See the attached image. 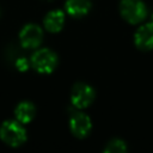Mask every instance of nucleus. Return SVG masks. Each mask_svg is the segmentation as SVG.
I'll list each match as a JSON object with an SVG mask.
<instances>
[{
  "mask_svg": "<svg viewBox=\"0 0 153 153\" xmlns=\"http://www.w3.org/2000/svg\"><path fill=\"white\" fill-rule=\"evenodd\" d=\"M26 129L19 121H5L0 127V139L12 147H18L26 141Z\"/></svg>",
  "mask_w": 153,
  "mask_h": 153,
  "instance_id": "1",
  "label": "nucleus"
},
{
  "mask_svg": "<svg viewBox=\"0 0 153 153\" xmlns=\"http://www.w3.org/2000/svg\"><path fill=\"white\" fill-rule=\"evenodd\" d=\"M120 12L129 24H139L147 17V8L141 0H122Z\"/></svg>",
  "mask_w": 153,
  "mask_h": 153,
  "instance_id": "2",
  "label": "nucleus"
},
{
  "mask_svg": "<svg viewBox=\"0 0 153 153\" xmlns=\"http://www.w3.org/2000/svg\"><path fill=\"white\" fill-rule=\"evenodd\" d=\"M57 55L48 49V48H43L39 49L37 51L33 53V55L31 56V65L32 67L42 74H49L51 73L56 66H57Z\"/></svg>",
  "mask_w": 153,
  "mask_h": 153,
  "instance_id": "3",
  "label": "nucleus"
},
{
  "mask_svg": "<svg viewBox=\"0 0 153 153\" xmlns=\"http://www.w3.org/2000/svg\"><path fill=\"white\" fill-rule=\"evenodd\" d=\"M96 92L92 86L85 82H76L72 88L71 102L76 109H85L93 102Z\"/></svg>",
  "mask_w": 153,
  "mask_h": 153,
  "instance_id": "4",
  "label": "nucleus"
},
{
  "mask_svg": "<svg viewBox=\"0 0 153 153\" xmlns=\"http://www.w3.org/2000/svg\"><path fill=\"white\" fill-rule=\"evenodd\" d=\"M69 129L74 136L80 139L85 137L92 129L91 118L81 111H75L69 117Z\"/></svg>",
  "mask_w": 153,
  "mask_h": 153,
  "instance_id": "5",
  "label": "nucleus"
},
{
  "mask_svg": "<svg viewBox=\"0 0 153 153\" xmlns=\"http://www.w3.org/2000/svg\"><path fill=\"white\" fill-rule=\"evenodd\" d=\"M19 39L22 47L26 49H35L42 43L43 31L36 24H27L22 29L19 33Z\"/></svg>",
  "mask_w": 153,
  "mask_h": 153,
  "instance_id": "6",
  "label": "nucleus"
},
{
  "mask_svg": "<svg viewBox=\"0 0 153 153\" xmlns=\"http://www.w3.org/2000/svg\"><path fill=\"white\" fill-rule=\"evenodd\" d=\"M134 43L141 50H151L153 49V22L141 25L135 35Z\"/></svg>",
  "mask_w": 153,
  "mask_h": 153,
  "instance_id": "7",
  "label": "nucleus"
},
{
  "mask_svg": "<svg viewBox=\"0 0 153 153\" xmlns=\"http://www.w3.org/2000/svg\"><path fill=\"white\" fill-rule=\"evenodd\" d=\"M43 24L49 32H59L65 24V13L61 10L50 11L44 17Z\"/></svg>",
  "mask_w": 153,
  "mask_h": 153,
  "instance_id": "8",
  "label": "nucleus"
},
{
  "mask_svg": "<svg viewBox=\"0 0 153 153\" xmlns=\"http://www.w3.org/2000/svg\"><path fill=\"white\" fill-rule=\"evenodd\" d=\"M35 114H36L35 105L31 102H27V100L20 102L14 109L16 118L22 124H26V123L31 122L35 117Z\"/></svg>",
  "mask_w": 153,
  "mask_h": 153,
  "instance_id": "9",
  "label": "nucleus"
},
{
  "mask_svg": "<svg viewBox=\"0 0 153 153\" xmlns=\"http://www.w3.org/2000/svg\"><path fill=\"white\" fill-rule=\"evenodd\" d=\"M65 7L69 16L79 18L88 13V11L91 10V1L90 0H67Z\"/></svg>",
  "mask_w": 153,
  "mask_h": 153,
  "instance_id": "10",
  "label": "nucleus"
},
{
  "mask_svg": "<svg viewBox=\"0 0 153 153\" xmlns=\"http://www.w3.org/2000/svg\"><path fill=\"white\" fill-rule=\"evenodd\" d=\"M103 153H127V145L121 139H112L109 141Z\"/></svg>",
  "mask_w": 153,
  "mask_h": 153,
  "instance_id": "11",
  "label": "nucleus"
},
{
  "mask_svg": "<svg viewBox=\"0 0 153 153\" xmlns=\"http://www.w3.org/2000/svg\"><path fill=\"white\" fill-rule=\"evenodd\" d=\"M16 67H17L19 71L24 72V71H26V69L29 68V62H27L26 59L20 57V59H18V60L16 61Z\"/></svg>",
  "mask_w": 153,
  "mask_h": 153,
  "instance_id": "12",
  "label": "nucleus"
}]
</instances>
